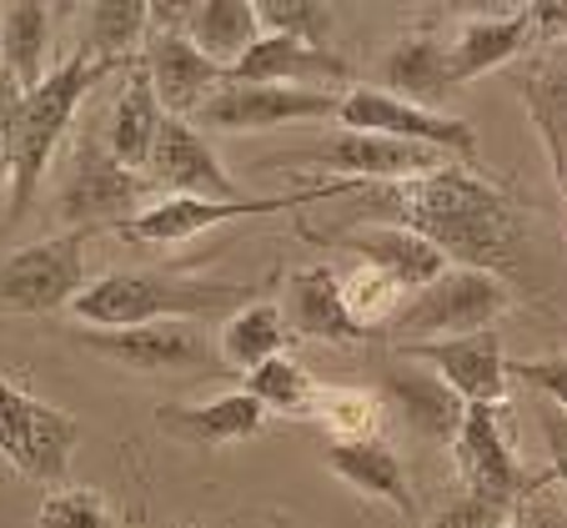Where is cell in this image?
Wrapping results in <instances>:
<instances>
[{
	"label": "cell",
	"mask_w": 567,
	"mask_h": 528,
	"mask_svg": "<svg viewBox=\"0 0 567 528\" xmlns=\"http://www.w3.org/2000/svg\"><path fill=\"white\" fill-rule=\"evenodd\" d=\"M156 423L182 443L221 448V443L257 438L261 423H267V408L241 388V393H221V398H212V403H166V408L156 413Z\"/></svg>",
	"instance_id": "21"
},
{
	"label": "cell",
	"mask_w": 567,
	"mask_h": 528,
	"mask_svg": "<svg viewBox=\"0 0 567 528\" xmlns=\"http://www.w3.org/2000/svg\"><path fill=\"white\" fill-rule=\"evenodd\" d=\"M136 61V55H131ZM126 61V65H131ZM116 61H96V55L75 51L71 61H61L55 71H45V81L25 97H11V106L0 111V186H11V206H6V226H16L31 202L41 196V182L51 172V156L61 146L65 126L75 121L81 101L106 81V75L126 71Z\"/></svg>",
	"instance_id": "2"
},
{
	"label": "cell",
	"mask_w": 567,
	"mask_h": 528,
	"mask_svg": "<svg viewBox=\"0 0 567 528\" xmlns=\"http://www.w3.org/2000/svg\"><path fill=\"white\" fill-rule=\"evenodd\" d=\"M513 518H517L513 508L487 504V498H477V494H462V498H452V504L442 508L432 528H507Z\"/></svg>",
	"instance_id": "37"
},
{
	"label": "cell",
	"mask_w": 567,
	"mask_h": 528,
	"mask_svg": "<svg viewBox=\"0 0 567 528\" xmlns=\"http://www.w3.org/2000/svg\"><path fill=\"white\" fill-rule=\"evenodd\" d=\"M382 393H386V403L402 413V423H408L417 438H427V443H452V438H457L467 403H462L437 373H417V367H386V373H382Z\"/></svg>",
	"instance_id": "22"
},
{
	"label": "cell",
	"mask_w": 567,
	"mask_h": 528,
	"mask_svg": "<svg viewBox=\"0 0 567 528\" xmlns=\"http://www.w3.org/2000/svg\"><path fill=\"white\" fill-rule=\"evenodd\" d=\"M367 182H347V176H332V182H307L297 192L281 196H241V202H196V196H161V202L141 206L136 216L116 222L111 232H121L126 242H146V247H166V242H186L202 237L206 226H221L231 216H267V212H297V206H317L332 202V196H357Z\"/></svg>",
	"instance_id": "4"
},
{
	"label": "cell",
	"mask_w": 567,
	"mask_h": 528,
	"mask_svg": "<svg viewBox=\"0 0 567 528\" xmlns=\"http://www.w3.org/2000/svg\"><path fill=\"white\" fill-rule=\"evenodd\" d=\"M226 81H247V87H357V65L342 61L337 51L301 41H281V35H261L241 61L231 65Z\"/></svg>",
	"instance_id": "18"
},
{
	"label": "cell",
	"mask_w": 567,
	"mask_h": 528,
	"mask_svg": "<svg viewBox=\"0 0 567 528\" xmlns=\"http://www.w3.org/2000/svg\"><path fill=\"white\" fill-rule=\"evenodd\" d=\"M176 31H182L216 71L231 75V65L261 41L257 0H196V6H182V26H176Z\"/></svg>",
	"instance_id": "23"
},
{
	"label": "cell",
	"mask_w": 567,
	"mask_h": 528,
	"mask_svg": "<svg viewBox=\"0 0 567 528\" xmlns=\"http://www.w3.org/2000/svg\"><path fill=\"white\" fill-rule=\"evenodd\" d=\"M527 21H533V35H543L547 45L563 41L567 35V0L557 6V0H537V6H527Z\"/></svg>",
	"instance_id": "40"
},
{
	"label": "cell",
	"mask_w": 567,
	"mask_h": 528,
	"mask_svg": "<svg viewBox=\"0 0 567 528\" xmlns=\"http://www.w3.org/2000/svg\"><path fill=\"white\" fill-rule=\"evenodd\" d=\"M81 448V418L31 398L0 373V458L35 484H61Z\"/></svg>",
	"instance_id": "7"
},
{
	"label": "cell",
	"mask_w": 567,
	"mask_h": 528,
	"mask_svg": "<svg viewBox=\"0 0 567 528\" xmlns=\"http://www.w3.org/2000/svg\"><path fill=\"white\" fill-rule=\"evenodd\" d=\"M337 287H342L347 317H352L357 333H367V337H382L386 327H392V317L402 313V302H408V292L396 287L386 272L367 267V262H357L352 272H337Z\"/></svg>",
	"instance_id": "30"
},
{
	"label": "cell",
	"mask_w": 567,
	"mask_h": 528,
	"mask_svg": "<svg viewBox=\"0 0 567 528\" xmlns=\"http://www.w3.org/2000/svg\"><path fill=\"white\" fill-rule=\"evenodd\" d=\"M327 468H332L337 478H347L352 488H362V494L392 504L402 518L417 514L408 468H402V458H396L382 438H372V443H327Z\"/></svg>",
	"instance_id": "25"
},
{
	"label": "cell",
	"mask_w": 567,
	"mask_h": 528,
	"mask_svg": "<svg viewBox=\"0 0 567 528\" xmlns=\"http://www.w3.org/2000/svg\"><path fill=\"white\" fill-rule=\"evenodd\" d=\"M156 126H161V106L156 97H151V75L146 65H141V55L126 65V91L116 97V111H111L106 121V136H101V146L116 156L126 172H146L151 162V141H156Z\"/></svg>",
	"instance_id": "26"
},
{
	"label": "cell",
	"mask_w": 567,
	"mask_h": 528,
	"mask_svg": "<svg viewBox=\"0 0 567 528\" xmlns=\"http://www.w3.org/2000/svg\"><path fill=\"white\" fill-rule=\"evenodd\" d=\"M287 337L291 333H287V323H281V307H277V302H247L241 313L226 317V327H221V357H226V367H241V373H251V367L281 357Z\"/></svg>",
	"instance_id": "29"
},
{
	"label": "cell",
	"mask_w": 567,
	"mask_h": 528,
	"mask_svg": "<svg viewBox=\"0 0 567 528\" xmlns=\"http://www.w3.org/2000/svg\"><path fill=\"white\" fill-rule=\"evenodd\" d=\"M41 528H116V518L96 488H55L41 504Z\"/></svg>",
	"instance_id": "35"
},
{
	"label": "cell",
	"mask_w": 567,
	"mask_h": 528,
	"mask_svg": "<svg viewBox=\"0 0 567 528\" xmlns=\"http://www.w3.org/2000/svg\"><path fill=\"white\" fill-rule=\"evenodd\" d=\"M321 247L352 252L357 262L386 272L396 287L408 292V297L447 272V257H442V252L432 247L427 237H417V232H408V226H392V222L357 226V232H327V237H321Z\"/></svg>",
	"instance_id": "17"
},
{
	"label": "cell",
	"mask_w": 567,
	"mask_h": 528,
	"mask_svg": "<svg viewBox=\"0 0 567 528\" xmlns=\"http://www.w3.org/2000/svg\"><path fill=\"white\" fill-rule=\"evenodd\" d=\"M146 26H151V6H141V0H106V6H91L86 55L126 65L131 55H136L141 35H146Z\"/></svg>",
	"instance_id": "32"
},
{
	"label": "cell",
	"mask_w": 567,
	"mask_h": 528,
	"mask_svg": "<svg viewBox=\"0 0 567 528\" xmlns=\"http://www.w3.org/2000/svg\"><path fill=\"white\" fill-rule=\"evenodd\" d=\"M146 182L166 196H196V202H241L236 182L226 176L221 156L212 151V141L192 126V121L161 116L156 141H151Z\"/></svg>",
	"instance_id": "13"
},
{
	"label": "cell",
	"mask_w": 567,
	"mask_h": 528,
	"mask_svg": "<svg viewBox=\"0 0 567 528\" xmlns=\"http://www.w3.org/2000/svg\"><path fill=\"white\" fill-rule=\"evenodd\" d=\"M513 307V287L487 272H467V267H447L437 282L417 287L402 313L392 317L386 333L402 337H422V343H442V337H467V333H487L497 317Z\"/></svg>",
	"instance_id": "5"
},
{
	"label": "cell",
	"mask_w": 567,
	"mask_h": 528,
	"mask_svg": "<svg viewBox=\"0 0 567 528\" xmlns=\"http://www.w3.org/2000/svg\"><path fill=\"white\" fill-rule=\"evenodd\" d=\"M527 41H533L527 6L513 16H497V21H487V16H482V21H467L447 45L452 87H462V81H472V75H482V71H497V65H513L517 55L527 51Z\"/></svg>",
	"instance_id": "24"
},
{
	"label": "cell",
	"mask_w": 567,
	"mask_h": 528,
	"mask_svg": "<svg viewBox=\"0 0 567 528\" xmlns=\"http://www.w3.org/2000/svg\"><path fill=\"white\" fill-rule=\"evenodd\" d=\"M337 121H342L347 131H362V136L412 141V146H432V151H442V156H457V162H472V156H477V136H472L467 121L442 116V111L417 106V101H402L382 87L342 91Z\"/></svg>",
	"instance_id": "9"
},
{
	"label": "cell",
	"mask_w": 567,
	"mask_h": 528,
	"mask_svg": "<svg viewBox=\"0 0 567 528\" xmlns=\"http://www.w3.org/2000/svg\"><path fill=\"white\" fill-rule=\"evenodd\" d=\"M141 65L151 75V97H156L161 116H176V121H192L226 87V71H216L176 26H151Z\"/></svg>",
	"instance_id": "14"
},
{
	"label": "cell",
	"mask_w": 567,
	"mask_h": 528,
	"mask_svg": "<svg viewBox=\"0 0 567 528\" xmlns=\"http://www.w3.org/2000/svg\"><path fill=\"white\" fill-rule=\"evenodd\" d=\"M81 343L101 357H116L136 373H192L216 367L206 337L192 323H141V327H81Z\"/></svg>",
	"instance_id": "16"
},
{
	"label": "cell",
	"mask_w": 567,
	"mask_h": 528,
	"mask_svg": "<svg viewBox=\"0 0 567 528\" xmlns=\"http://www.w3.org/2000/svg\"><path fill=\"white\" fill-rule=\"evenodd\" d=\"M257 26H267V35H281V41H301L327 51L332 11L311 6V0H257Z\"/></svg>",
	"instance_id": "34"
},
{
	"label": "cell",
	"mask_w": 567,
	"mask_h": 528,
	"mask_svg": "<svg viewBox=\"0 0 567 528\" xmlns=\"http://www.w3.org/2000/svg\"><path fill=\"white\" fill-rule=\"evenodd\" d=\"M281 323H287V333L307 337V343H337V347L367 343V333H357V323L342 307L332 262H311V267L291 272L287 287H281Z\"/></svg>",
	"instance_id": "19"
},
{
	"label": "cell",
	"mask_w": 567,
	"mask_h": 528,
	"mask_svg": "<svg viewBox=\"0 0 567 528\" xmlns=\"http://www.w3.org/2000/svg\"><path fill=\"white\" fill-rule=\"evenodd\" d=\"M402 357L408 363H427L467 408H477V403L503 408L507 383H513L507 377L503 337L493 327L487 333H467V337H442V343H402Z\"/></svg>",
	"instance_id": "15"
},
{
	"label": "cell",
	"mask_w": 567,
	"mask_h": 528,
	"mask_svg": "<svg viewBox=\"0 0 567 528\" xmlns=\"http://www.w3.org/2000/svg\"><path fill=\"white\" fill-rule=\"evenodd\" d=\"M513 81L523 91V106L547 146L557 186H567V35L543 45L537 55H527L523 65H513Z\"/></svg>",
	"instance_id": "20"
},
{
	"label": "cell",
	"mask_w": 567,
	"mask_h": 528,
	"mask_svg": "<svg viewBox=\"0 0 567 528\" xmlns=\"http://www.w3.org/2000/svg\"><path fill=\"white\" fill-rule=\"evenodd\" d=\"M367 216H392V226H408L427 237L447 262L487 277H527V212L507 186L487 182L472 166H442V172L377 182L357 192Z\"/></svg>",
	"instance_id": "1"
},
{
	"label": "cell",
	"mask_w": 567,
	"mask_h": 528,
	"mask_svg": "<svg viewBox=\"0 0 567 528\" xmlns=\"http://www.w3.org/2000/svg\"><path fill=\"white\" fill-rule=\"evenodd\" d=\"M257 282L186 277V272H106L75 292L71 313L81 327H141V323H196L216 313H241Z\"/></svg>",
	"instance_id": "3"
},
{
	"label": "cell",
	"mask_w": 567,
	"mask_h": 528,
	"mask_svg": "<svg viewBox=\"0 0 567 528\" xmlns=\"http://www.w3.org/2000/svg\"><path fill=\"white\" fill-rule=\"evenodd\" d=\"M452 156L432 146H412V141H386V136H362V131H337L332 141L321 146H301V151H281L267 156V166H327V172H342L347 182H402V176H422V172H442Z\"/></svg>",
	"instance_id": "10"
},
{
	"label": "cell",
	"mask_w": 567,
	"mask_h": 528,
	"mask_svg": "<svg viewBox=\"0 0 567 528\" xmlns=\"http://www.w3.org/2000/svg\"><path fill=\"white\" fill-rule=\"evenodd\" d=\"M307 413L332 433V443H372L382 428V398L367 388H317Z\"/></svg>",
	"instance_id": "31"
},
{
	"label": "cell",
	"mask_w": 567,
	"mask_h": 528,
	"mask_svg": "<svg viewBox=\"0 0 567 528\" xmlns=\"http://www.w3.org/2000/svg\"><path fill=\"white\" fill-rule=\"evenodd\" d=\"M342 91L327 87H247V81H226L202 111L206 131H271V126H291V121H317V116H337Z\"/></svg>",
	"instance_id": "12"
},
{
	"label": "cell",
	"mask_w": 567,
	"mask_h": 528,
	"mask_svg": "<svg viewBox=\"0 0 567 528\" xmlns=\"http://www.w3.org/2000/svg\"><path fill=\"white\" fill-rule=\"evenodd\" d=\"M51 6L41 0H16V6H0V65H6V81H11L16 97L35 91L45 81L41 61L51 51Z\"/></svg>",
	"instance_id": "28"
},
{
	"label": "cell",
	"mask_w": 567,
	"mask_h": 528,
	"mask_svg": "<svg viewBox=\"0 0 567 528\" xmlns=\"http://www.w3.org/2000/svg\"><path fill=\"white\" fill-rule=\"evenodd\" d=\"M537 418H543V438H547V484L567 488V413H557L553 403H537Z\"/></svg>",
	"instance_id": "38"
},
{
	"label": "cell",
	"mask_w": 567,
	"mask_h": 528,
	"mask_svg": "<svg viewBox=\"0 0 567 528\" xmlns=\"http://www.w3.org/2000/svg\"><path fill=\"white\" fill-rule=\"evenodd\" d=\"M156 186L146 176L126 172V166L101 146L96 136H81L75 141V156H71V172L61 182V196H55V212L61 222H81L91 232H111L116 222L136 216L141 206H151L146 196Z\"/></svg>",
	"instance_id": "8"
},
{
	"label": "cell",
	"mask_w": 567,
	"mask_h": 528,
	"mask_svg": "<svg viewBox=\"0 0 567 528\" xmlns=\"http://www.w3.org/2000/svg\"><path fill=\"white\" fill-rule=\"evenodd\" d=\"M517 524L523 528H567V504L557 494H533L517 504Z\"/></svg>",
	"instance_id": "39"
},
{
	"label": "cell",
	"mask_w": 567,
	"mask_h": 528,
	"mask_svg": "<svg viewBox=\"0 0 567 528\" xmlns=\"http://www.w3.org/2000/svg\"><path fill=\"white\" fill-rule=\"evenodd\" d=\"M382 91H392V97H402V101H417V106H427V101H437V97H452L457 87H452V75H447V45H442L427 26L402 35V41L382 55Z\"/></svg>",
	"instance_id": "27"
},
{
	"label": "cell",
	"mask_w": 567,
	"mask_h": 528,
	"mask_svg": "<svg viewBox=\"0 0 567 528\" xmlns=\"http://www.w3.org/2000/svg\"><path fill=\"white\" fill-rule=\"evenodd\" d=\"M452 453H457V474L467 484V494L487 498V504H503L517 514V504L533 494H543L547 478H527L513 458V443L503 433V408L493 403H477V408L462 413V428L452 438Z\"/></svg>",
	"instance_id": "11"
},
{
	"label": "cell",
	"mask_w": 567,
	"mask_h": 528,
	"mask_svg": "<svg viewBox=\"0 0 567 528\" xmlns=\"http://www.w3.org/2000/svg\"><path fill=\"white\" fill-rule=\"evenodd\" d=\"M507 528H523V524H517V518H513V524H507Z\"/></svg>",
	"instance_id": "42"
},
{
	"label": "cell",
	"mask_w": 567,
	"mask_h": 528,
	"mask_svg": "<svg viewBox=\"0 0 567 528\" xmlns=\"http://www.w3.org/2000/svg\"><path fill=\"white\" fill-rule=\"evenodd\" d=\"M507 377L527 383L533 393H543L557 413H567V353H547V357H517L507 363Z\"/></svg>",
	"instance_id": "36"
},
{
	"label": "cell",
	"mask_w": 567,
	"mask_h": 528,
	"mask_svg": "<svg viewBox=\"0 0 567 528\" xmlns=\"http://www.w3.org/2000/svg\"><path fill=\"white\" fill-rule=\"evenodd\" d=\"M247 393H251V398H257L267 413H307V408H311V393H317V383L307 377V367L291 363V357L281 353V357H271V363L251 367Z\"/></svg>",
	"instance_id": "33"
},
{
	"label": "cell",
	"mask_w": 567,
	"mask_h": 528,
	"mask_svg": "<svg viewBox=\"0 0 567 528\" xmlns=\"http://www.w3.org/2000/svg\"><path fill=\"white\" fill-rule=\"evenodd\" d=\"M91 226H71L61 237L31 242L0 262V313H61L86 287Z\"/></svg>",
	"instance_id": "6"
},
{
	"label": "cell",
	"mask_w": 567,
	"mask_h": 528,
	"mask_svg": "<svg viewBox=\"0 0 567 528\" xmlns=\"http://www.w3.org/2000/svg\"><path fill=\"white\" fill-rule=\"evenodd\" d=\"M271 528H297V524H287V518H281V514H277V518H271Z\"/></svg>",
	"instance_id": "41"
}]
</instances>
